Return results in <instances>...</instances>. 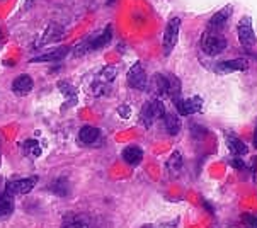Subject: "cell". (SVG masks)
Returning a JSON list of instances; mask_svg holds the SVG:
<instances>
[{
  "mask_svg": "<svg viewBox=\"0 0 257 228\" xmlns=\"http://www.w3.org/2000/svg\"><path fill=\"white\" fill-rule=\"evenodd\" d=\"M99 138H101V131L90 125H85L78 130V142L84 145H94Z\"/></svg>",
  "mask_w": 257,
  "mask_h": 228,
  "instance_id": "5bb4252c",
  "label": "cell"
},
{
  "mask_svg": "<svg viewBox=\"0 0 257 228\" xmlns=\"http://www.w3.org/2000/svg\"><path fill=\"white\" fill-rule=\"evenodd\" d=\"M155 90L159 95H169V87H171V84H169V75L167 73H157L155 78Z\"/></svg>",
  "mask_w": 257,
  "mask_h": 228,
  "instance_id": "ac0fdd59",
  "label": "cell"
},
{
  "mask_svg": "<svg viewBox=\"0 0 257 228\" xmlns=\"http://www.w3.org/2000/svg\"><path fill=\"white\" fill-rule=\"evenodd\" d=\"M162 120H164L165 130H167L169 135H172V137H174V135H177L181 131V120H179V116H177V114L165 111Z\"/></svg>",
  "mask_w": 257,
  "mask_h": 228,
  "instance_id": "2e32d148",
  "label": "cell"
},
{
  "mask_svg": "<svg viewBox=\"0 0 257 228\" xmlns=\"http://www.w3.org/2000/svg\"><path fill=\"white\" fill-rule=\"evenodd\" d=\"M226 38L220 31L215 29H206L201 36V50L203 53H206L208 56H216L220 53H223L226 50Z\"/></svg>",
  "mask_w": 257,
  "mask_h": 228,
  "instance_id": "6da1fadb",
  "label": "cell"
},
{
  "mask_svg": "<svg viewBox=\"0 0 257 228\" xmlns=\"http://www.w3.org/2000/svg\"><path fill=\"white\" fill-rule=\"evenodd\" d=\"M58 89L65 95V99L68 100V104H70V106H73V104L77 102V90H75V87H73V85H70L68 82H58Z\"/></svg>",
  "mask_w": 257,
  "mask_h": 228,
  "instance_id": "44dd1931",
  "label": "cell"
},
{
  "mask_svg": "<svg viewBox=\"0 0 257 228\" xmlns=\"http://www.w3.org/2000/svg\"><path fill=\"white\" fill-rule=\"evenodd\" d=\"M249 68V61L245 58H235V60H226L216 65V72L218 73H233V72H242V70Z\"/></svg>",
  "mask_w": 257,
  "mask_h": 228,
  "instance_id": "30bf717a",
  "label": "cell"
},
{
  "mask_svg": "<svg viewBox=\"0 0 257 228\" xmlns=\"http://www.w3.org/2000/svg\"><path fill=\"white\" fill-rule=\"evenodd\" d=\"M51 191L55 192L56 196H67L68 194V182L67 179H58V181L53 182V186H51Z\"/></svg>",
  "mask_w": 257,
  "mask_h": 228,
  "instance_id": "7402d4cb",
  "label": "cell"
},
{
  "mask_svg": "<svg viewBox=\"0 0 257 228\" xmlns=\"http://www.w3.org/2000/svg\"><path fill=\"white\" fill-rule=\"evenodd\" d=\"M230 165H232V167H235V169H238V170L245 169V164H243L240 159H232V160H230Z\"/></svg>",
  "mask_w": 257,
  "mask_h": 228,
  "instance_id": "83f0119b",
  "label": "cell"
},
{
  "mask_svg": "<svg viewBox=\"0 0 257 228\" xmlns=\"http://www.w3.org/2000/svg\"><path fill=\"white\" fill-rule=\"evenodd\" d=\"M117 114H119V118H123V120H128V118L132 116V107H130L128 104H123V106L117 107Z\"/></svg>",
  "mask_w": 257,
  "mask_h": 228,
  "instance_id": "4316f807",
  "label": "cell"
},
{
  "mask_svg": "<svg viewBox=\"0 0 257 228\" xmlns=\"http://www.w3.org/2000/svg\"><path fill=\"white\" fill-rule=\"evenodd\" d=\"M121 155H123V160L130 165H138L143 160V150L140 147H135V145L126 147Z\"/></svg>",
  "mask_w": 257,
  "mask_h": 228,
  "instance_id": "9a60e30c",
  "label": "cell"
},
{
  "mask_svg": "<svg viewBox=\"0 0 257 228\" xmlns=\"http://www.w3.org/2000/svg\"><path fill=\"white\" fill-rule=\"evenodd\" d=\"M174 106L177 107L181 116H189V114H196L203 109V99L199 95H194V97L189 99H181L177 97L176 100H172Z\"/></svg>",
  "mask_w": 257,
  "mask_h": 228,
  "instance_id": "8992f818",
  "label": "cell"
},
{
  "mask_svg": "<svg viewBox=\"0 0 257 228\" xmlns=\"http://www.w3.org/2000/svg\"><path fill=\"white\" fill-rule=\"evenodd\" d=\"M12 209H14L12 194H9V192H4V194L0 196V218L9 216V214L12 213Z\"/></svg>",
  "mask_w": 257,
  "mask_h": 228,
  "instance_id": "ffe728a7",
  "label": "cell"
},
{
  "mask_svg": "<svg viewBox=\"0 0 257 228\" xmlns=\"http://www.w3.org/2000/svg\"><path fill=\"white\" fill-rule=\"evenodd\" d=\"M233 12V7L232 6H225L221 9L220 12H216L215 16L210 19V24H208V29H215V31H220L223 26L226 24V21H228V17L232 16Z\"/></svg>",
  "mask_w": 257,
  "mask_h": 228,
  "instance_id": "7c38bea8",
  "label": "cell"
},
{
  "mask_svg": "<svg viewBox=\"0 0 257 228\" xmlns=\"http://www.w3.org/2000/svg\"><path fill=\"white\" fill-rule=\"evenodd\" d=\"M237 34H238V41L243 48H252L255 45V34L254 28H252V19L250 17H242L237 24Z\"/></svg>",
  "mask_w": 257,
  "mask_h": 228,
  "instance_id": "5b68a950",
  "label": "cell"
},
{
  "mask_svg": "<svg viewBox=\"0 0 257 228\" xmlns=\"http://www.w3.org/2000/svg\"><path fill=\"white\" fill-rule=\"evenodd\" d=\"M181 33V19L179 17H172L169 19L167 26L164 31V38H162V46H164V55L169 56L172 53V50L177 45V39H179Z\"/></svg>",
  "mask_w": 257,
  "mask_h": 228,
  "instance_id": "3957f363",
  "label": "cell"
},
{
  "mask_svg": "<svg viewBox=\"0 0 257 228\" xmlns=\"http://www.w3.org/2000/svg\"><path fill=\"white\" fill-rule=\"evenodd\" d=\"M63 38V28L56 23H51L48 24V28L45 29V33L41 34L38 41V46H45V45H50V43H56Z\"/></svg>",
  "mask_w": 257,
  "mask_h": 228,
  "instance_id": "9c48e42d",
  "label": "cell"
},
{
  "mask_svg": "<svg viewBox=\"0 0 257 228\" xmlns=\"http://www.w3.org/2000/svg\"><path fill=\"white\" fill-rule=\"evenodd\" d=\"M254 148H257V126L254 130Z\"/></svg>",
  "mask_w": 257,
  "mask_h": 228,
  "instance_id": "f1b7e54d",
  "label": "cell"
},
{
  "mask_svg": "<svg viewBox=\"0 0 257 228\" xmlns=\"http://www.w3.org/2000/svg\"><path fill=\"white\" fill-rule=\"evenodd\" d=\"M167 169L169 172H171L172 177H176V175H179L181 169H182V155L181 152H174L171 155V159L167 162Z\"/></svg>",
  "mask_w": 257,
  "mask_h": 228,
  "instance_id": "d6986e66",
  "label": "cell"
},
{
  "mask_svg": "<svg viewBox=\"0 0 257 228\" xmlns=\"http://www.w3.org/2000/svg\"><path fill=\"white\" fill-rule=\"evenodd\" d=\"M63 228H90V225L84 221V218H75V220H70L68 223H65Z\"/></svg>",
  "mask_w": 257,
  "mask_h": 228,
  "instance_id": "d4e9b609",
  "label": "cell"
},
{
  "mask_svg": "<svg viewBox=\"0 0 257 228\" xmlns=\"http://www.w3.org/2000/svg\"><path fill=\"white\" fill-rule=\"evenodd\" d=\"M24 153L26 155H33V157L41 155V148H39L36 140H28V142L24 143Z\"/></svg>",
  "mask_w": 257,
  "mask_h": 228,
  "instance_id": "cb8c5ba5",
  "label": "cell"
},
{
  "mask_svg": "<svg viewBox=\"0 0 257 228\" xmlns=\"http://www.w3.org/2000/svg\"><path fill=\"white\" fill-rule=\"evenodd\" d=\"M38 182V177H26V179H19V181L9 182L7 184V192L12 196L16 194H28L34 189Z\"/></svg>",
  "mask_w": 257,
  "mask_h": 228,
  "instance_id": "ba28073f",
  "label": "cell"
},
{
  "mask_svg": "<svg viewBox=\"0 0 257 228\" xmlns=\"http://www.w3.org/2000/svg\"><path fill=\"white\" fill-rule=\"evenodd\" d=\"M111 38H112V29L111 26H106V29L102 33H99L97 36H89L82 43H78L75 46V55H85L89 51L101 50V48H104L111 41Z\"/></svg>",
  "mask_w": 257,
  "mask_h": 228,
  "instance_id": "7a4b0ae2",
  "label": "cell"
},
{
  "mask_svg": "<svg viewBox=\"0 0 257 228\" xmlns=\"http://www.w3.org/2000/svg\"><path fill=\"white\" fill-rule=\"evenodd\" d=\"M33 87H34V80L29 75H19L12 82V92H16L17 95L29 94L33 90Z\"/></svg>",
  "mask_w": 257,
  "mask_h": 228,
  "instance_id": "4fadbf2b",
  "label": "cell"
},
{
  "mask_svg": "<svg viewBox=\"0 0 257 228\" xmlns=\"http://www.w3.org/2000/svg\"><path fill=\"white\" fill-rule=\"evenodd\" d=\"M128 84L132 89H137V90H143L148 84L147 80V73L145 70L140 63H135L128 72Z\"/></svg>",
  "mask_w": 257,
  "mask_h": 228,
  "instance_id": "52a82bcc",
  "label": "cell"
},
{
  "mask_svg": "<svg viewBox=\"0 0 257 228\" xmlns=\"http://www.w3.org/2000/svg\"><path fill=\"white\" fill-rule=\"evenodd\" d=\"M165 112V107H164V102L160 99H152L145 102V106L142 107V112H140V121L143 123V126L150 128L154 123L162 118Z\"/></svg>",
  "mask_w": 257,
  "mask_h": 228,
  "instance_id": "277c9868",
  "label": "cell"
},
{
  "mask_svg": "<svg viewBox=\"0 0 257 228\" xmlns=\"http://www.w3.org/2000/svg\"><path fill=\"white\" fill-rule=\"evenodd\" d=\"M117 75V70L116 67H104L101 70V73H99V80L106 82V84H109V82H112Z\"/></svg>",
  "mask_w": 257,
  "mask_h": 228,
  "instance_id": "603a6c76",
  "label": "cell"
},
{
  "mask_svg": "<svg viewBox=\"0 0 257 228\" xmlns=\"http://www.w3.org/2000/svg\"><path fill=\"white\" fill-rule=\"evenodd\" d=\"M225 140H226L228 148L235 153V155H245L247 153V145L243 143L238 137H235V135H226Z\"/></svg>",
  "mask_w": 257,
  "mask_h": 228,
  "instance_id": "e0dca14e",
  "label": "cell"
},
{
  "mask_svg": "<svg viewBox=\"0 0 257 228\" xmlns=\"http://www.w3.org/2000/svg\"><path fill=\"white\" fill-rule=\"evenodd\" d=\"M242 221L247 228H257V214H243Z\"/></svg>",
  "mask_w": 257,
  "mask_h": 228,
  "instance_id": "484cf974",
  "label": "cell"
},
{
  "mask_svg": "<svg viewBox=\"0 0 257 228\" xmlns=\"http://www.w3.org/2000/svg\"><path fill=\"white\" fill-rule=\"evenodd\" d=\"M68 53H70V48H68V46H60V48H56V50L50 51V53H43V55H39V56H36V58H33V60H29V61H33V63H50V61H62Z\"/></svg>",
  "mask_w": 257,
  "mask_h": 228,
  "instance_id": "8fae6325",
  "label": "cell"
},
{
  "mask_svg": "<svg viewBox=\"0 0 257 228\" xmlns=\"http://www.w3.org/2000/svg\"><path fill=\"white\" fill-rule=\"evenodd\" d=\"M142 228H154V226H152V225H145V226H142Z\"/></svg>",
  "mask_w": 257,
  "mask_h": 228,
  "instance_id": "f546056e",
  "label": "cell"
}]
</instances>
